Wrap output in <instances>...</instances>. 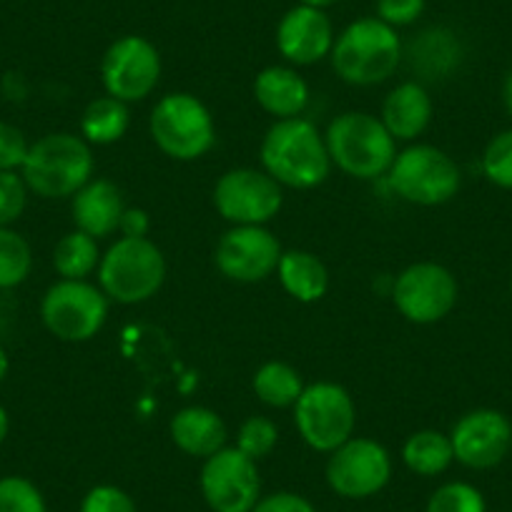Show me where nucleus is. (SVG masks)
<instances>
[{
  "mask_svg": "<svg viewBox=\"0 0 512 512\" xmlns=\"http://www.w3.org/2000/svg\"><path fill=\"white\" fill-rule=\"evenodd\" d=\"M262 166L277 184L289 189H314L332 171L327 141L307 118H284L267 131L262 141Z\"/></svg>",
  "mask_w": 512,
  "mask_h": 512,
  "instance_id": "1",
  "label": "nucleus"
},
{
  "mask_svg": "<svg viewBox=\"0 0 512 512\" xmlns=\"http://www.w3.org/2000/svg\"><path fill=\"white\" fill-rule=\"evenodd\" d=\"M93 169L91 144L83 136L58 131L31 144L21 176L28 191L41 199H73L93 179Z\"/></svg>",
  "mask_w": 512,
  "mask_h": 512,
  "instance_id": "2",
  "label": "nucleus"
},
{
  "mask_svg": "<svg viewBox=\"0 0 512 512\" xmlns=\"http://www.w3.org/2000/svg\"><path fill=\"white\" fill-rule=\"evenodd\" d=\"M332 66L349 86H379L395 76L402 61L400 36L379 18L349 23L332 48Z\"/></svg>",
  "mask_w": 512,
  "mask_h": 512,
  "instance_id": "3",
  "label": "nucleus"
},
{
  "mask_svg": "<svg viewBox=\"0 0 512 512\" xmlns=\"http://www.w3.org/2000/svg\"><path fill=\"white\" fill-rule=\"evenodd\" d=\"M327 151L332 164L354 179L372 181L390 171L397 141L377 116L364 111L339 113L327 128Z\"/></svg>",
  "mask_w": 512,
  "mask_h": 512,
  "instance_id": "4",
  "label": "nucleus"
},
{
  "mask_svg": "<svg viewBox=\"0 0 512 512\" xmlns=\"http://www.w3.org/2000/svg\"><path fill=\"white\" fill-rule=\"evenodd\" d=\"M166 282L164 251L146 236H121L98 264V284L111 302L141 304Z\"/></svg>",
  "mask_w": 512,
  "mask_h": 512,
  "instance_id": "5",
  "label": "nucleus"
},
{
  "mask_svg": "<svg viewBox=\"0 0 512 512\" xmlns=\"http://www.w3.org/2000/svg\"><path fill=\"white\" fill-rule=\"evenodd\" d=\"M154 144L169 159L196 161L216 144L214 116L204 101L191 93H169L154 106L149 118Z\"/></svg>",
  "mask_w": 512,
  "mask_h": 512,
  "instance_id": "6",
  "label": "nucleus"
},
{
  "mask_svg": "<svg viewBox=\"0 0 512 512\" xmlns=\"http://www.w3.org/2000/svg\"><path fill=\"white\" fill-rule=\"evenodd\" d=\"M387 181L407 204L440 206L457 196L462 171L457 161L437 146L415 144L395 156Z\"/></svg>",
  "mask_w": 512,
  "mask_h": 512,
  "instance_id": "7",
  "label": "nucleus"
},
{
  "mask_svg": "<svg viewBox=\"0 0 512 512\" xmlns=\"http://www.w3.org/2000/svg\"><path fill=\"white\" fill-rule=\"evenodd\" d=\"M294 425L312 450L329 455L354 437L357 407L342 384L314 382L294 405Z\"/></svg>",
  "mask_w": 512,
  "mask_h": 512,
  "instance_id": "8",
  "label": "nucleus"
},
{
  "mask_svg": "<svg viewBox=\"0 0 512 512\" xmlns=\"http://www.w3.org/2000/svg\"><path fill=\"white\" fill-rule=\"evenodd\" d=\"M43 327L61 342H88L108 319V297L86 279H61L41 302Z\"/></svg>",
  "mask_w": 512,
  "mask_h": 512,
  "instance_id": "9",
  "label": "nucleus"
},
{
  "mask_svg": "<svg viewBox=\"0 0 512 512\" xmlns=\"http://www.w3.org/2000/svg\"><path fill=\"white\" fill-rule=\"evenodd\" d=\"M327 485L344 500H367L392 480V457L387 447L369 437H352L329 452Z\"/></svg>",
  "mask_w": 512,
  "mask_h": 512,
  "instance_id": "10",
  "label": "nucleus"
},
{
  "mask_svg": "<svg viewBox=\"0 0 512 512\" xmlns=\"http://www.w3.org/2000/svg\"><path fill=\"white\" fill-rule=\"evenodd\" d=\"M282 184L259 169H231L216 181L214 206L234 226H264L282 211Z\"/></svg>",
  "mask_w": 512,
  "mask_h": 512,
  "instance_id": "11",
  "label": "nucleus"
},
{
  "mask_svg": "<svg viewBox=\"0 0 512 512\" xmlns=\"http://www.w3.org/2000/svg\"><path fill=\"white\" fill-rule=\"evenodd\" d=\"M199 487L211 512H251L262 500L259 467L236 447H224L206 457Z\"/></svg>",
  "mask_w": 512,
  "mask_h": 512,
  "instance_id": "12",
  "label": "nucleus"
},
{
  "mask_svg": "<svg viewBox=\"0 0 512 512\" xmlns=\"http://www.w3.org/2000/svg\"><path fill=\"white\" fill-rule=\"evenodd\" d=\"M395 307L407 322L435 324L442 322L457 304V279L447 267L437 262L410 264L392 289Z\"/></svg>",
  "mask_w": 512,
  "mask_h": 512,
  "instance_id": "13",
  "label": "nucleus"
},
{
  "mask_svg": "<svg viewBox=\"0 0 512 512\" xmlns=\"http://www.w3.org/2000/svg\"><path fill=\"white\" fill-rule=\"evenodd\" d=\"M161 78V56L151 41L123 36L111 43L101 63V81L108 96L123 103L144 101Z\"/></svg>",
  "mask_w": 512,
  "mask_h": 512,
  "instance_id": "14",
  "label": "nucleus"
},
{
  "mask_svg": "<svg viewBox=\"0 0 512 512\" xmlns=\"http://www.w3.org/2000/svg\"><path fill=\"white\" fill-rule=\"evenodd\" d=\"M282 254V244L267 226H231L216 244L214 262L231 282L256 284L277 272Z\"/></svg>",
  "mask_w": 512,
  "mask_h": 512,
  "instance_id": "15",
  "label": "nucleus"
},
{
  "mask_svg": "<svg viewBox=\"0 0 512 512\" xmlns=\"http://www.w3.org/2000/svg\"><path fill=\"white\" fill-rule=\"evenodd\" d=\"M452 452L470 470H490L507 457L512 447V425L497 410H472L455 422L450 432Z\"/></svg>",
  "mask_w": 512,
  "mask_h": 512,
  "instance_id": "16",
  "label": "nucleus"
},
{
  "mask_svg": "<svg viewBox=\"0 0 512 512\" xmlns=\"http://www.w3.org/2000/svg\"><path fill=\"white\" fill-rule=\"evenodd\" d=\"M277 48L294 66L319 63L334 48L332 21L319 8H292L277 26Z\"/></svg>",
  "mask_w": 512,
  "mask_h": 512,
  "instance_id": "17",
  "label": "nucleus"
},
{
  "mask_svg": "<svg viewBox=\"0 0 512 512\" xmlns=\"http://www.w3.org/2000/svg\"><path fill=\"white\" fill-rule=\"evenodd\" d=\"M123 211L126 206H123L121 189L108 179L88 181L81 191H76L71 204L76 229L93 239H106L121 229Z\"/></svg>",
  "mask_w": 512,
  "mask_h": 512,
  "instance_id": "18",
  "label": "nucleus"
},
{
  "mask_svg": "<svg viewBox=\"0 0 512 512\" xmlns=\"http://www.w3.org/2000/svg\"><path fill=\"white\" fill-rule=\"evenodd\" d=\"M432 111L435 106H432L427 88L417 81H407L392 88L390 96L384 98L379 121L384 123L395 141H412L425 134V128L432 121Z\"/></svg>",
  "mask_w": 512,
  "mask_h": 512,
  "instance_id": "19",
  "label": "nucleus"
},
{
  "mask_svg": "<svg viewBox=\"0 0 512 512\" xmlns=\"http://www.w3.org/2000/svg\"><path fill=\"white\" fill-rule=\"evenodd\" d=\"M169 432L171 440L181 452L191 457H201V460L224 450L226 440H229V430H226L224 420L209 407H184V410H179L171 417Z\"/></svg>",
  "mask_w": 512,
  "mask_h": 512,
  "instance_id": "20",
  "label": "nucleus"
},
{
  "mask_svg": "<svg viewBox=\"0 0 512 512\" xmlns=\"http://www.w3.org/2000/svg\"><path fill=\"white\" fill-rule=\"evenodd\" d=\"M256 103L277 121L302 116L309 106V86L294 68L269 66L254 81Z\"/></svg>",
  "mask_w": 512,
  "mask_h": 512,
  "instance_id": "21",
  "label": "nucleus"
},
{
  "mask_svg": "<svg viewBox=\"0 0 512 512\" xmlns=\"http://www.w3.org/2000/svg\"><path fill=\"white\" fill-rule=\"evenodd\" d=\"M277 277L284 292L304 304L319 302L329 289V272L324 262L317 254L304 249L284 251L279 259Z\"/></svg>",
  "mask_w": 512,
  "mask_h": 512,
  "instance_id": "22",
  "label": "nucleus"
},
{
  "mask_svg": "<svg viewBox=\"0 0 512 512\" xmlns=\"http://www.w3.org/2000/svg\"><path fill=\"white\" fill-rule=\"evenodd\" d=\"M131 123V113H128V103L118 101L113 96L93 98L86 106L81 116V134L88 144L108 146L123 139Z\"/></svg>",
  "mask_w": 512,
  "mask_h": 512,
  "instance_id": "23",
  "label": "nucleus"
},
{
  "mask_svg": "<svg viewBox=\"0 0 512 512\" xmlns=\"http://www.w3.org/2000/svg\"><path fill=\"white\" fill-rule=\"evenodd\" d=\"M402 462L420 477H437L455 462L450 435L437 430H420L402 445Z\"/></svg>",
  "mask_w": 512,
  "mask_h": 512,
  "instance_id": "24",
  "label": "nucleus"
},
{
  "mask_svg": "<svg viewBox=\"0 0 512 512\" xmlns=\"http://www.w3.org/2000/svg\"><path fill=\"white\" fill-rule=\"evenodd\" d=\"M251 387H254L256 397L269 407H294L297 400L302 397L304 387L302 374L287 362H267L256 369L254 379H251Z\"/></svg>",
  "mask_w": 512,
  "mask_h": 512,
  "instance_id": "25",
  "label": "nucleus"
},
{
  "mask_svg": "<svg viewBox=\"0 0 512 512\" xmlns=\"http://www.w3.org/2000/svg\"><path fill=\"white\" fill-rule=\"evenodd\" d=\"M412 63L430 78L447 76L460 61V43L445 28L425 31L412 43Z\"/></svg>",
  "mask_w": 512,
  "mask_h": 512,
  "instance_id": "26",
  "label": "nucleus"
},
{
  "mask_svg": "<svg viewBox=\"0 0 512 512\" xmlns=\"http://www.w3.org/2000/svg\"><path fill=\"white\" fill-rule=\"evenodd\" d=\"M101 264V251H98V239L83 234V231H71L63 236L53 249V269L61 279H86Z\"/></svg>",
  "mask_w": 512,
  "mask_h": 512,
  "instance_id": "27",
  "label": "nucleus"
},
{
  "mask_svg": "<svg viewBox=\"0 0 512 512\" xmlns=\"http://www.w3.org/2000/svg\"><path fill=\"white\" fill-rule=\"evenodd\" d=\"M33 249L26 236L6 226L0 229V292L16 289L31 277Z\"/></svg>",
  "mask_w": 512,
  "mask_h": 512,
  "instance_id": "28",
  "label": "nucleus"
},
{
  "mask_svg": "<svg viewBox=\"0 0 512 512\" xmlns=\"http://www.w3.org/2000/svg\"><path fill=\"white\" fill-rule=\"evenodd\" d=\"M425 512H487V502L475 485L457 480L437 487Z\"/></svg>",
  "mask_w": 512,
  "mask_h": 512,
  "instance_id": "29",
  "label": "nucleus"
},
{
  "mask_svg": "<svg viewBox=\"0 0 512 512\" xmlns=\"http://www.w3.org/2000/svg\"><path fill=\"white\" fill-rule=\"evenodd\" d=\"M279 442V427L269 417H249L241 422L239 432H236V450L244 452L254 462L264 460L272 455V450Z\"/></svg>",
  "mask_w": 512,
  "mask_h": 512,
  "instance_id": "30",
  "label": "nucleus"
},
{
  "mask_svg": "<svg viewBox=\"0 0 512 512\" xmlns=\"http://www.w3.org/2000/svg\"><path fill=\"white\" fill-rule=\"evenodd\" d=\"M0 512H48L36 482L21 475L0 477Z\"/></svg>",
  "mask_w": 512,
  "mask_h": 512,
  "instance_id": "31",
  "label": "nucleus"
},
{
  "mask_svg": "<svg viewBox=\"0 0 512 512\" xmlns=\"http://www.w3.org/2000/svg\"><path fill=\"white\" fill-rule=\"evenodd\" d=\"M482 174L500 189L512 191V128L497 134L482 154Z\"/></svg>",
  "mask_w": 512,
  "mask_h": 512,
  "instance_id": "32",
  "label": "nucleus"
},
{
  "mask_svg": "<svg viewBox=\"0 0 512 512\" xmlns=\"http://www.w3.org/2000/svg\"><path fill=\"white\" fill-rule=\"evenodd\" d=\"M28 186L21 171H0V229L13 226L28 206Z\"/></svg>",
  "mask_w": 512,
  "mask_h": 512,
  "instance_id": "33",
  "label": "nucleus"
},
{
  "mask_svg": "<svg viewBox=\"0 0 512 512\" xmlns=\"http://www.w3.org/2000/svg\"><path fill=\"white\" fill-rule=\"evenodd\" d=\"M78 512H139L134 497L116 485H96L86 492Z\"/></svg>",
  "mask_w": 512,
  "mask_h": 512,
  "instance_id": "34",
  "label": "nucleus"
},
{
  "mask_svg": "<svg viewBox=\"0 0 512 512\" xmlns=\"http://www.w3.org/2000/svg\"><path fill=\"white\" fill-rule=\"evenodd\" d=\"M28 149H31V144H28L21 128L8 121H0V171H21Z\"/></svg>",
  "mask_w": 512,
  "mask_h": 512,
  "instance_id": "35",
  "label": "nucleus"
},
{
  "mask_svg": "<svg viewBox=\"0 0 512 512\" xmlns=\"http://www.w3.org/2000/svg\"><path fill=\"white\" fill-rule=\"evenodd\" d=\"M425 11V0H377V18L392 28L410 26Z\"/></svg>",
  "mask_w": 512,
  "mask_h": 512,
  "instance_id": "36",
  "label": "nucleus"
},
{
  "mask_svg": "<svg viewBox=\"0 0 512 512\" xmlns=\"http://www.w3.org/2000/svg\"><path fill=\"white\" fill-rule=\"evenodd\" d=\"M251 512H317V507L297 492H274L256 502Z\"/></svg>",
  "mask_w": 512,
  "mask_h": 512,
  "instance_id": "37",
  "label": "nucleus"
},
{
  "mask_svg": "<svg viewBox=\"0 0 512 512\" xmlns=\"http://www.w3.org/2000/svg\"><path fill=\"white\" fill-rule=\"evenodd\" d=\"M118 231H123V236H146L149 234V216L141 209H126Z\"/></svg>",
  "mask_w": 512,
  "mask_h": 512,
  "instance_id": "38",
  "label": "nucleus"
},
{
  "mask_svg": "<svg viewBox=\"0 0 512 512\" xmlns=\"http://www.w3.org/2000/svg\"><path fill=\"white\" fill-rule=\"evenodd\" d=\"M8 432H11V417H8V410L0 405V445L6 442Z\"/></svg>",
  "mask_w": 512,
  "mask_h": 512,
  "instance_id": "39",
  "label": "nucleus"
},
{
  "mask_svg": "<svg viewBox=\"0 0 512 512\" xmlns=\"http://www.w3.org/2000/svg\"><path fill=\"white\" fill-rule=\"evenodd\" d=\"M502 98H505V108H507V113H510V118H512V71L507 73L505 86H502Z\"/></svg>",
  "mask_w": 512,
  "mask_h": 512,
  "instance_id": "40",
  "label": "nucleus"
},
{
  "mask_svg": "<svg viewBox=\"0 0 512 512\" xmlns=\"http://www.w3.org/2000/svg\"><path fill=\"white\" fill-rule=\"evenodd\" d=\"M334 3H337V0H299V6H312V8H319V11L334 6Z\"/></svg>",
  "mask_w": 512,
  "mask_h": 512,
  "instance_id": "41",
  "label": "nucleus"
},
{
  "mask_svg": "<svg viewBox=\"0 0 512 512\" xmlns=\"http://www.w3.org/2000/svg\"><path fill=\"white\" fill-rule=\"evenodd\" d=\"M8 369H11V362H8L6 349L0 347V382H3V377H6V374H8Z\"/></svg>",
  "mask_w": 512,
  "mask_h": 512,
  "instance_id": "42",
  "label": "nucleus"
}]
</instances>
